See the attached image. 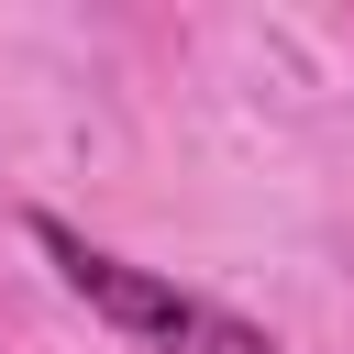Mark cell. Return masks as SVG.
Instances as JSON below:
<instances>
[{
  "label": "cell",
  "mask_w": 354,
  "mask_h": 354,
  "mask_svg": "<svg viewBox=\"0 0 354 354\" xmlns=\"http://www.w3.org/2000/svg\"><path fill=\"white\" fill-rule=\"evenodd\" d=\"M33 243L55 254V277H66L100 321H122V332H133V343H155V354H277L243 310H221V299H199V288H177V277H155V266H133V254H111V243L66 232V221H33Z\"/></svg>",
  "instance_id": "1"
}]
</instances>
